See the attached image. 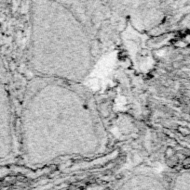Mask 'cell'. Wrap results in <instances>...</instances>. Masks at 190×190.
<instances>
[{"label":"cell","mask_w":190,"mask_h":190,"mask_svg":"<svg viewBox=\"0 0 190 190\" xmlns=\"http://www.w3.org/2000/svg\"><path fill=\"white\" fill-rule=\"evenodd\" d=\"M106 131L94 100L81 83L35 76L29 83L21 114L22 156L42 165L103 151Z\"/></svg>","instance_id":"6da1fadb"},{"label":"cell","mask_w":190,"mask_h":190,"mask_svg":"<svg viewBox=\"0 0 190 190\" xmlns=\"http://www.w3.org/2000/svg\"><path fill=\"white\" fill-rule=\"evenodd\" d=\"M29 62L37 76L81 83L93 64V39L79 7L31 0Z\"/></svg>","instance_id":"7a4b0ae2"},{"label":"cell","mask_w":190,"mask_h":190,"mask_svg":"<svg viewBox=\"0 0 190 190\" xmlns=\"http://www.w3.org/2000/svg\"><path fill=\"white\" fill-rule=\"evenodd\" d=\"M60 1L69 5H73L75 7L81 8V3H83V1H85V0H60Z\"/></svg>","instance_id":"3957f363"}]
</instances>
